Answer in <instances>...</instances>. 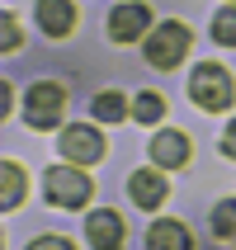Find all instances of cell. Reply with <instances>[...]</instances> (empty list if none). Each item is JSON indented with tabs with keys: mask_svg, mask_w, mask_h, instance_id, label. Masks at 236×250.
<instances>
[{
	"mask_svg": "<svg viewBox=\"0 0 236 250\" xmlns=\"http://www.w3.org/2000/svg\"><path fill=\"white\" fill-rule=\"evenodd\" d=\"M189 95H194L198 109H232V99H236V85H232V71L217 66V62H203V66H194V76H189Z\"/></svg>",
	"mask_w": 236,
	"mask_h": 250,
	"instance_id": "6da1fadb",
	"label": "cell"
},
{
	"mask_svg": "<svg viewBox=\"0 0 236 250\" xmlns=\"http://www.w3.org/2000/svg\"><path fill=\"white\" fill-rule=\"evenodd\" d=\"M43 194L52 208H81L90 203V175L81 166H52L43 175Z\"/></svg>",
	"mask_w": 236,
	"mask_h": 250,
	"instance_id": "7a4b0ae2",
	"label": "cell"
},
{
	"mask_svg": "<svg viewBox=\"0 0 236 250\" xmlns=\"http://www.w3.org/2000/svg\"><path fill=\"white\" fill-rule=\"evenodd\" d=\"M189 42H194V33H189L180 19H166V24L147 38V62L161 66V71H170V66H180V57L189 52Z\"/></svg>",
	"mask_w": 236,
	"mask_h": 250,
	"instance_id": "3957f363",
	"label": "cell"
},
{
	"mask_svg": "<svg viewBox=\"0 0 236 250\" xmlns=\"http://www.w3.org/2000/svg\"><path fill=\"white\" fill-rule=\"evenodd\" d=\"M62 109H66V90L57 81H38V85H28V123L33 127H57V118H62Z\"/></svg>",
	"mask_w": 236,
	"mask_h": 250,
	"instance_id": "277c9868",
	"label": "cell"
},
{
	"mask_svg": "<svg viewBox=\"0 0 236 250\" xmlns=\"http://www.w3.org/2000/svg\"><path fill=\"white\" fill-rule=\"evenodd\" d=\"M62 156H66V166H95L99 156H104V137H99L95 127H66L62 132Z\"/></svg>",
	"mask_w": 236,
	"mask_h": 250,
	"instance_id": "5b68a950",
	"label": "cell"
},
{
	"mask_svg": "<svg viewBox=\"0 0 236 250\" xmlns=\"http://www.w3.org/2000/svg\"><path fill=\"white\" fill-rule=\"evenodd\" d=\"M147 24H151V10H147L142 0H123V5L109 14V38L113 42H132V38L147 33Z\"/></svg>",
	"mask_w": 236,
	"mask_h": 250,
	"instance_id": "8992f818",
	"label": "cell"
},
{
	"mask_svg": "<svg viewBox=\"0 0 236 250\" xmlns=\"http://www.w3.org/2000/svg\"><path fill=\"white\" fill-rule=\"evenodd\" d=\"M85 236H90V246L95 250H123V217L109 208H99L85 217Z\"/></svg>",
	"mask_w": 236,
	"mask_h": 250,
	"instance_id": "52a82bcc",
	"label": "cell"
},
{
	"mask_svg": "<svg viewBox=\"0 0 236 250\" xmlns=\"http://www.w3.org/2000/svg\"><path fill=\"white\" fill-rule=\"evenodd\" d=\"M151 161H156L161 170L184 166V161H189V137H184V132H175V127L156 132V137H151Z\"/></svg>",
	"mask_w": 236,
	"mask_h": 250,
	"instance_id": "ba28073f",
	"label": "cell"
},
{
	"mask_svg": "<svg viewBox=\"0 0 236 250\" xmlns=\"http://www.w3.org/2000/svg\"><path fill=\"white\" fill-rule=\"evenodd\" d=\"M38 24H43V33L66 38L71 28H76V5L71 0H38Z\"/></svg>",
	"mask_w": 236,
	"mask_h": 250,
	"instance_id": "9c48e42d",
	"label": "cell"
},
{
	"mask_svg": "<svg viewBox=\"0 0 236 250\" xmlns=\"http://www.w3.org/2000/svg\"><path fill=\"white\" fill-rule=\"evenodd\" d=\"M128 194L137 198V208H161V203H166V180H161V170H137V175L128 180Z\"/></svg>",
	"mask_w": 236,
	"mask_h": 250,
	"instance_id": "30bf717a",
	"label": "cell"
},
{
	"mask_svg": "<svg viewBox=\"0 0 236 250\" xmlns=\"http://www.w3.org/2000/svg\"><path fill=\"white\" fill-rule=\"evenodd\" d=\"M147 250H194L189 227H180V222H156L151 231H147Z\"/></svg>",
	"mask_w": 236,
	"mask_h": 250,
	"instance_id": "8fae6325",
	"label": "cell"
},
{
	"mask_svg": "<svg viewBox=\"0 0 236 250\" xmlns=\"http://www.w3.org/2000/svg\"><path fill=\"white\" fill-rule=\"evenodd\" d=\"M213 231H217V241H232V246H236V198L217 203V212H213Z\"/></svg>",
	"mask_w": 236,
	"mask_h": 250,
	"instance_id": "7c38bea8",
	"label": "cell"
},
{
	"mask_svg": "<svg viewBox=\"0 0 236 250\" xmlns=\"http://www.w3.org/2000/svg\"><path fill=\"white\" fill-rule=\"evenodd\" d=\"M161 113H166V104H161V95H151V90H142V95L132 99V118H137V123H161Z\"/></svg>",
	"mask_w": 236,
	"mask_h": 250,
	"instance_id": "4fadbf2b",
	"label": "cell"
},
{
	"mask_svg": "<svg viewBox=\"0 0 236 250\" xmlns=\"http://www.w3.org/2000/svg\"><path fill=\"white\" fill-rule=\"evenodd\" d=\"M128 113V104H123V95L118 90H104V95H95V118H104V123H118Z\"/></svg>",
	"mask_w": 236,
	"mask_h": 250,
	"instance_id": "5bb4252c",
	"label": "cell"
},
{
	"mask_svg": "<svg viewBox=\"0 0 236 250\" xmlns=\"http://www.w3.org/2000/svg\"><path fill=\"white\" fill-rule=\"evenodd\" d=\"M0 175H5V208H19V198H24V170L14 166V161H5Z\"/></svg>",
	"mask_w": 236,
	"mask_h": 250,
	"instance_id": "9a60e30c",
	"label": "cell"
},
{
	"mask_svg": "<svg viewBox=\"0 0 236 250\" xmlns=\"http://www.w3.org/2000/svg\"><path fill=\"white\" fill-rule=\"evenodd\" d=\"M213 38L222 42V47H236V10H217V19H213Z\"/></svg>",
	"mask_w": 236,
	"mask_h": 250,
	"instance_id": "2e32d148",
	"label": "cell"
},
{
	"mask_svg": "<svg viewBox=\"0 0 236 250\" xmlns=\"http://www.w3.org/2000/svg\"><path fill=\"white\" fill-rule=\"evenodd\" d=\"M5 52H19V19L5 14Z\"/></svg>",
	"mask_w": 236,
	"mask_h": 250,
	"instance_id": "e0dca14e",
	"label": "cell"
},
{
	"mask_svg": "<svg viewBox=\"0 0 236 250\" xmlns=\"http://www.w3.org/2000/svg\"><path fill=\"white\" fill-rule=\"evenodd\" d=\"M28 250H76V246H71L66 236H43V241H33Z\"/></svg>",
	"mask_w": 236,
	"mask_h": 250,
	"instance_id": "ac0fdd59",
	"label": "cell"
},
{
	"mask_svg": "<svg viewBox=\"0 0 236 250\" xmlns=\"http://www.w3.org/2000/svg\"><path fill=\"white\" fill-rule=\"evenodd\" d=\"M222 156H232V161H236V118L227 123V137H222Z\"/></svg>",
	"mask_w": 236,
	"mask_h": 250,
	"instance_id": "d6986e66",
	"label": "cell"
}]
</instances>
